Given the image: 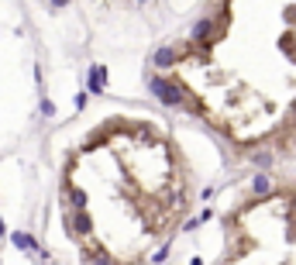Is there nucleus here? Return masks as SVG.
Wrapping results in <instances>:
<instances>
[{
	"instance_id": "nucleus-2",
	"label": "nucleus",
	"mask_w": 296,
	"mask_h": 265,
	"mask_svg": "<svg viewBox=\"0 0 296 265\" xmlns=\"http://www.w3.org/2000/svg\"><path fill=\"white\" fill-rule=\"evenodd\" d=\"M172 66H176V48L172 45H165V48H159V52H155V69H172Z\"/></svg>"
},
{
	"instance_id": "nucleus-5",
	"label": "nucleus",
	"mask_w": 296,
	"mask_h": 265,
	"mask_svg": "<svg viewBox=\"0 0 296 265\" xmlns=\"http://www.w3.org/2000/svg\"><path fill=\"white\" fill-rule=\"evenodd\" d=\"M69 0H52V7H66Z\"/></svg>"
},
{
	"instance_id": "nucleus-6",
	"label": "nucleus",
	"mask_w": 296,
	"mask_h": 265,
	"mask_svg": "<svg viewBox=\"0 0 296 265\" xmlns=\"http://www.w3.org/2000/svg\"><path fill=\"white\" fill-rule=\"evenodd\" d=\"M135 4H148V0H135Z\"/></svg>"
},
{
	"instance_id": "nucleus-3",
	"label": "nucleus",
	"mask_w": 296,
	"mask_h": 265,
	"mask_svg": "<svg viewBox=\"0 0 296 265\" xmlns=\"http://www.w3.org/2000/svg\"><path fill=\"white\" fill-rule=\"evenodd\" d=\"M255 193H269V179H265V176H255Z\"/></svg>"
},
{
	"instance_id": "nucleus-1",
	"label": "nucleus",
	"mask_w": 296,
	"mask_h": 265,
	"mask_svg": "<svg viewBox=\"0 0 296 265\" xmlns=\"http://www.w3.org/2000/svg\"><path fill=\"white\" fill-rule=\"evenodd\" d=\"M148 90L155 93L165 107H186V93H182L179 83H169L162 76H148Z\"/></svg>"
},
{
	"instance_id": "nucleus-4",
	"label": "nucleus",
	"mask_w": 296,
	"mask_h": 265,
	"mask_svg": "<svg viewBox=\"0 0 296 265\" xmlns=\"http://www.w3.org/2000/svg\"><path fill=\"white\" fill-rule=\"evenodd\" d=\"M14 244H17V248H34V241L28 234H14Z\"/></svg>"
}]
</instances>
